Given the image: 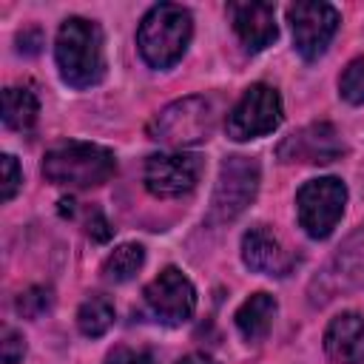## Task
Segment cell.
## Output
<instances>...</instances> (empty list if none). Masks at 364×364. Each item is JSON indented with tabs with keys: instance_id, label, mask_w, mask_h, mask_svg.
Returning <instances> with one entry per match:
<instances>
[{
	"instance_id": "obj_15",
	"label": "cell",
	"mask_w": 364,
	"mask_h": 364,
	"mask_svg": "<svg viewBox=\"0 0 364 364\" xmlns=\"http://www.w3.org/2000/svg\"><path fill=\"white\" fill-rule=\"evenodd\" d=\"M324 353L336 364H364V316L347 310L330 318L324 330Z\"/></svg>"
},
{
	"instance_id": "obj_16",
	"label": "cell",
	"mask_w": 364,
	"mask_h": 364,
	"mask_svg": "<svg viewBox=\"0 0 364 364\" xmlns=\"http://www.w3.org/2000/svg\"><path fill=\"white\" fill-rule=\"evenodd\" d=\"M276 310H279V304H276V299L270 293H253L250 299H245L239 304L236 316H233L242 338L245 341H262L273 327Z\"/></svg>"
},
{
	"instance_id": "obj_20",
	"label": "cell",
	"mask_w": 364,
	"mask_h": 364,
	"mask_svg": "<svg viewBox=\"0 0 364 364\" xmlns=\"http://www.w3.org/2000/svg\"><path fill=\"white\" fill-rule=\"evenodd\" d=\"M338 91L347 102L364 105V57H355L347 63V68L338 77Z\"/></svg>"
},
{
	"instance_id": "obj_7",
	"label": "cell",
	"mask_w": 364,
	"mask_h": 364,
	"mask_svg": "<svg viewBox=\"0 0 364 364\" xmlns=\"http://www.w3.org/2000/svg\"><path fill=\"white\" fill-rule=\"evenodd\" d=\"M282 97L273 85L256 82L250 85L239 102L230 108L228 119H225V131L230 139L236 142H247L256 136H264L270 131H276L282 125Z\"/></svg>"
},
{
	"instance_id": "obj_18",
	"label": "cell",
	"mask_w": 364,
	"mask_h": 364,
	"mask_svg": "<svg viewBox=\"0 0 364 364\" xmlns=\"http://www.w3.org/2000/svg\"><path fill=\"white\" fill-rule=\"evenodd\" d=\"M145 264V250L142 245H119L114 247V253H108V259L102 262V279L105 282H114V284H122L128 279H134L139 273V267Z\"/></svg>"
},
{
	"instance_id": "obj_9",
	"label": "cell",
	"mask_w": 364,
	"mask_h": 364,
	"mask_svg": "<svg viewBox=\"0 0 364 364\" xmlns=\"http://www.w3.org/2000/svg\"><path fill=\"white\" fill-rule=\"evenodd\" d=\"M142 296L154 318L168 327L185 324L196 310V290L179 267H165L154 282L145 284Z\"/></svg>"
},
{
	"instance_id": "obj_17",
	"label": "cell",
	"mask_w": 364,
	"mask_h": 364,
	"mask_svg": "<svg viewBox=\"0 0 364 364\" xmlns=\"http://www.w3.org/2000/svg\"><path fill=\"white\" fill-rule=\"evenodd\" d=\"M40 117V102L31 88L9 85L3 91V122L11 131H31Z\"/></svg>"
},
{
	"instance_id": "obj_24",
	"label": "cell",
	"mask_w": 364,
	"mask_h": 364,
	"mask_svg": "<svg viewBox=\"0 0 364 364\" xmlns=\"http://www.w3.org/2000/svg\"><path fill=\"white\" fill-rule=\"evenodd\" d=\"M105 364H156L148 350H134V347H114L105 355Z\"/></svg>"
},
{
	"instance_id": "obj_19",
	"label": "cell",
	"mask_w": 364,
	"mask_h": 364,
	"mask_svg": "<svg viewBox=\"0 0 364 364\" xmlns=\"http://www.w3.org/2000/svg\"><path fill=\"white\" fill-rule=\"evenodd\" d=\"M114 324V304L105 296H91L77 310V327L88 338H100Z\"/></svg>"
},
{
	"instance_id": "obj_25",
	"label": "cell",
	"mask_w": 364,
	"mask_h": 364,
	"mask_svg": "<svg viewBox=\"0 0 364 364\" xmlns=\"http://www.w3.org/2000/svg\"><path fill=\"white\" fill-rule=\"evenodd\" d=\"M88 236H94L97 242H105L111 239V228L105 222V216L100 210H91V219H88Z\"/></svg>"
},
{
	"instance_id": "obj_23",
	"label": "cell",
	"mask_w": 364,
	"mask_h": 364,
	"mask_svg": "<svg viewBox=\"0 0 364 364\" xmlns=\"http://www.w3.org/2000/svg\"><path fill=\"white\" fill-rule=\"evenodd\" d=\"M20 182H23V171H20L17 159H14L11 154H3V199H6V202L17 193Z\"/></svg>"
},
{
	"instance_id": "obj_1",
	"label": "cell",
	"mask_w": 364,
	"mask_h": 364,
	"mask_svg": "<svg viewBox=\"0 0 364 364\" xmlns=\"http://www.w3.org/2000/svg\"><path fill=\"white\" fill-rule=\"evenodd\" d=\"M54 57L60 77L71 88H91L100 85L105 77V48H102V28L85 17L63 20L54 43Z\"/></svg>"
},
{
	"instance_id": "obj_4",
	"label": "cell",
	"mask_w": 364,
	"mask_h": 364,
	"mask_svg": "<svg viewBox=\"0 0 364 364\" xmlns=\"http://www.w3.org/2000/svg\"><path fill=\"white\" fill-rule=\"evenodd\" d=\"M213 102L205 97H182L171 105H165L148 125V136L171 145V148H185L205 142L213 134Z\"/></svg>"
},
{
	"instance_id": "obj_6",
	"label": "cell",
	"mask_w": 364,
	"mask_h": 364,
	"mask_svg": "<svg viewBox=\"0 0 364 364\" xmlns=\"http://www.w3.org/2000/svg\"><path fill=\"white\" fill-rule=\"evenodd\" d=\"M259 162L250 156H228L219 168V179L213 188V199H210V213L208 222H230L236 219L242 210H247V205L256 199L259 193Z\"/></svg>"
},
{
	"instance_id": "obj_14",
	"label": "cell",
	"mask_w": 364,
	"mask_h": 364,
	"mask_svg": "<svg viewBox=\"0 0 364 364\" xmlns=\"http://www.w3.org/2000/svg\"><path fill=\"white\" fill-rule=\"evenodd\" d=\"M242 259L250 270L264 276H287L296 267V256L264 225H256L242 236Z\"/></svg>"
},
{
	"instance_id": "obj_22",
	"label": "cell",
	"mask_w": 364,
	"mask_h": 364,
	"mask_svg": "<svg viewBox=\"0 0 364 364\" xmlns=\"http://www.w3.org/2000/svg\"><path fill=\"white\" fill-rule=\"evenodd\" d=\"M26 355V338L14 330V327H3V336H0V358L3 364H20Z\"/></svg>"
},
{
	"instance_id": "obj_12",
	"label": "cell",
	"mask_w": 364,
	"mask_h": 364,
	"mask_svg": "<svg viewBox=\"0 0 364 364\" xmlns=\"http://www.w3.org/2000/svg\"><path fill=\"white\" fill-rule=\"evenodd\" d=\"M316 284L321 287V301L333 299L336 293L364 287V228H358L353 236H347V242L336 250L324 276L316 279Z\"/></svg>"
},
{
	"instance_id": "obj_10",
	"label": "cell",
	"mask_w": 364,
	"mask_h": 364,
	"mask_svg": "<svg viewBox=\"0 0 364 364\" xmlns=\"http://www.w3.org/2000/svg\"><path fill=\"white\" fill-rule=\"evenodd\" d=\"M202 176V156L196 154H154L145 162V188L154 196L173 199L182 193H191Z\"/></svg>"
},
{
	"instance_id": "obj_5",
	"label": "cell",
	"mask_w": 364,
	"mask_h": 364,
	"mask_svg": "<svg viewBox=\"0 0 364 364\" xmlns=\"http://www.w3.org/2000/svg\"><path fill=\"white\" fill-rule=\"evenodd\" d=\"M347 205V185L338 176L307 179L296 191V213L299 225L310 239H327Z\"/></svg>"
},
{
	"instance_id": "obj_21",
	"label": "cell",
	"mask_w": 364,
	"mask_h": 364,
	"mask_svg": "<svg viewBox=\"0 0 364 364\" xmlns=\"http://www.w3.org/2000/svg\"><path fill=\"white\" fill-rule=\"evenodd\" d=\"M51 290L48 287H28L26 293L17 296V313L26 316V318H40L48 307H51Z\"/></svg>"
},
{
	"instance_id": "obj_3",
	"label": "cell",
	"mask_w": 364,
	"mask_h": 364,
	"mask_svg": "<svg viewBox=\"0 0 364 364\" xmlns=\"http://www.w3.org/2000/svg\"><path fill=\"white\" fill-rule=\"evenodd\" d=\"M43 176L65 188H94L117 173L114 151L97 142H60L43 156Z\"/></svg>"
},
{
	"instance_id": "obj_8",
	"label": "cell",
	"mask_w": 364,
	"mask_h": 364,
	"mask_svg": "<svg viewBox=\"0 0 364 364\" xmlns=\"http://www.w3.org/2000/svg\"><path fill=\"white\" fill-rule=\"evenodd\" d=\"M287 23L293 31V46L304 60H316L327 51L330 40L338 31V11L321 0H301L287 6Z\"/></svg>"
},
{
	"instance_id": "obj_11",
	"label": "cell",
	"mask_w": 364,
	"mask_h": 364,
	"mask_svg": "<svg viewBox=\"0 0 364 364\" xmlns=\"http://www.w3.org/2000/svg\"><path fill=\"white\" fill-rule=\"evenodd\" d=\"M344 142L338 131L330 122H313L296 134H290L279 145V159L282 162H310V165H327L336 162L344 154Z\"/></svg>"
},
{
	"instance_id": "obj_13",
	"label": "cell",
	"mask_w": 364,
	"mask_h": 364,
	"mask_svg": "<svg viewBox=\"0 0 364 364\" xmlns=\"http://www.w3.org/2000/svg\"><path fill=\"white\" fill-rule=\"evenodd\" d=\"M233 31L239 34L242 46L256 54L264 51L276 37H279V26H276V6L264 3V0H247V3H230L228 6Z\"/></svg>"
},
{
	"instance_id": "obj_2",
	"label": "cell",
	"mask_w": 364,
	"mask_h": 364,
	"mask_svg": "<svg viewBox=\"0 0 364 364\" xmlns=\"http://www.w3.org/2000/svg\"><path fill=\"white\" fill-rule=\"evenodd\" d=\"M193 34V17L176 3H156L136 28V46L151 68H171L182 60Z\"/></svg>"
},
{
	"instance_id": "obj_26",
	"label": "cell",
	"mask_w": 364,
	"mask_h": 364,
	"mask_svg": "<svg viewBox=\"0 0 364 364\" xmlns=\"http://www.w3.org/2000/svg\"><path fill=\"white\" fill-rule=\"evenodd\" d=\"M176 364H216L210 355H205V353H188V355H182Z\"/></svg>"
}]
</instances>
